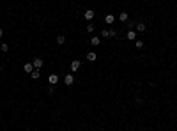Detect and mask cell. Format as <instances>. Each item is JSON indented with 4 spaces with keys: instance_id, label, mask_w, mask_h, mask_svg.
I'll return each instance as SVG.
<instances>
[{
    "instance_id": "6da1fadb",
    "label": "cell",
    "mask_w": 177,
    "mask_h": 131,
    "mask_svg": "<svg viewBox=\"0 0 177 131\" xmlns=\"http://www.w3.org/2000/svg\"><path fill=\"white\" fill-rule=\"evenodd\" d=\"M64 83H66V85H73V83H74V76H73V74H66Z\"/></svg>"
},
{
    "instance_id": "7a4b0ae2",
    "label": "cell",
    "mask_w": 177,
    "mask_h": 131,
    "mask_svg": "<svg viewBox=\"0 0 177 131\" xmlns=\"http://www.w3.org/2000/svg\"><path fill=\"white\" fill-rule=\"evenodd\" d=\"M32 66H34L35 69H39V67L43 66V59H41V57H35V59H34V62H32Z\"/></svg>"
},
{
    "instance_id": "3957f363",
    "label": "cell",
    "mask_w": 177,
    "mask_h": 131,
    "mask_svg": "<svg viewBox=\"0 0 177 131\" xmlns=\"http://www.w3.org/2000/svg\"><path fill=\"white\" fill-rule=\"evenodd\" d=\"M126 37H128L129 41H137V32H135V30H128Z\"/></svg>"
},
{
    "instance_id": "277c9868",
    "label": "cell",
    "mask_w": 177,
    "mask_h": 131,
    "mask_svg": "<svg viewBox=\"0 0 177 131\" xmlns=\"http://www.w3.org/2000/svg\"><path fill=\"white\" fill-rule=\"evenodd\" d=\"M80 66H81L80 60H73V62H71V71H78V69H80Z\"/></svg>"
},
{
    "instance_id": "5b68a950",
    "label": "cell",
    "mask_w": 177,
    "mask_h": 131,
    "mask_svg": "<svg viewBox=\"0 0 177 131\" xmlns=\"http://www.w3.org/2000/svg\"><path fill=\"white\" fill-rule=\"evenodd\" d=\"M83 16H85V20H87V21H90V20L94 18V11H90V9H89V11H85V14H83Z\"/></svg>"
},
{
    "instance_id": "8992f818",
    "label": "cell",
    "mask_w": 177,
    "mask_h": 131,
    "mask_svg": "<svg viewBox=\"0 0 177 131\" xmlns=\"http://www.w3.org/2000/svg\"><path fill=\"white\" fill-rule=\"evenodd\" d=\"M96 59H98V55H96L94 51H89V53H87V60H89V62H94Z\"/></svg>"
},
{
    "instance_id": "52a82bcc",
    "label": "cell",
    "mask_w": 177,
    "mask_h": 131,
    "mask_svg": "<svg viewBox=\"0 0 177 131\" xmlns=\"http://www.w3.org/2000/svg\"><path fill=\"white\" fill-rule=\"evenodd\" d=\"M48 82H50L51 85H55V83L59 82V76H57V74H50V78H48Z\"/></svg>"
},
{
    "instance_id": "ba28073f",
    "label": "cell",
    "mask_w": 177,
    "mask_h": 131,
    "mask_svg": "<svg viewBox=\"0 0 177 131\" xmlns=\"http://www.w3.org/2000/svg\"><path fill=\"white\" fill-rule=\"evenodd\" d=\"M90 44H92V46H99V44H101V39H99V37H92V39H90Z\"/></svg>"
},
{
    "instance_id": "9c48e42d",
    "label": "cell",
    "mask_w": 177,
    "mask_h": 131,
    "mask_svg": "<svg viewBox=\"0 0 177 131\" xmlns=\"http://www.w3.org/2000/svg\"><path fill=\"white\" fill-rule=\"evenodd\" d=\"M105 21L108 23V25H110V23H113V21H115V16H113V14H106Z\"/></svg>"
},
{
    "instance_id": "30bf717a",
    "label": "cell",
    "mask_w": 177,
    "mask_h": 131,
    "mask_svg": "<svg viewBox=\"0 0 177 131\" xmlns=\"http://www.w3.org/2000/svg\"><path fill=\"white\" fill-rule=\"evenodd\" d=\"M128 18H129L128 12H120V14H119V20H120V21H128Z\"/></svg>"
},
{
    "instance_id": "8fae6325",
    "label": "cell",
    "mask_w": 177,
    "mask_h": 131,
    "mask_svg": "<svg viewBox=\"0 0 177 131\" xmlns=\"http://www.w3.org/2000/svg\"><path fill=\"white\" fill-rule=\"evenodd\" d=\"M23 69H25V73H32V71H34V66H32V64H25Z\"/></svg>"
},
{
    "instance_id": "7c38bea8",
    "label": "cell",
    "mask_w": 177,
    "mask_h": 131,
    "mask_svg": "<svg viewBox=\"0 0 177 131\" xmlns=\"http://www.w3.org/2000/svg\"><path fill=\"white\" fill-rule=\"evenodd\" d=\"M137 30L138 32H145V23H137Z\"/></svg>"
},
{
    "instance_id": "4fadbf2b",
    "label": "cell",
    "mask_w": 177,
    "mask_h": 131,
    "mask_svg": "<svg viewBox=\"0 0 177 131\" xmlns=\"http://www.w3.org/2000/svg\"><path fill=\"white\" fill-rule=\"evenodd\" d=\"M0 50H2V51H9V44H7V43H2V44H0Z\"/></svg>"
},
{
    "instance_id": "5bb4252c",
    "label": "cell",
    "mask_w": 177,
    "mask_h": 131,
    "mask_svg": "<svg viewBox=\"0 0 177 131\" xmlns=\"http://www.w3.org/2000/svg\"><path fill=\"white\" fill-rule=\"evenodd\" d=\"M57 43H59V44H64V43H66V37H64V35H59V37H57Z\"/></svg>"
},
{
    "instance_id": "9a60e30c",
    "label": "cell",
    "mask_w": 177,
    "mask_h": 131,
    "mask_svg": "<svg viewBox=\"0 0 177 131\" xmlns=\"http://www.w3.org/2000/svg\"><path fill=\"white\" fill-rule=\"evenodd\" d=\"M135 44H137V48H143V41H142V39H137Z\"/></svg>"
},
{
    "instance_id": "2e32d148",
    "label": "cell",
    "mask_w": 177,
    "mask_h": 131,
    "mask_svg": "<svg viewBox=\"0 0 177 131\" xmlns=\"http://www.w3.org/2000/svg\"><path fill=\"white\" fill-rule=\"evenodd\" d=\"M87 32H89V34L94 32V25H92V23H89V25H87Z\"/></svg>"
},
{
    "instance_id": "e0dca14e",
    "label": "cell",
    "mask_w": 177,
    "mask_h": 131,
    "mask_svg": "<svg viewBox=\"0 0 177 131\" xmlns=\"http://www.w3.org/2000/svg\"><path fill=\"white\" fill-rule=\"evenodd\" d=\"M30 74H32V78H34V80H37V78H39V71H32V73H30Z\"/></svg>"
},
{
    "instance_id": "ac0fdd59",
    "label": "cell",
    "mask_w": 177,
    "mask_h": 131,
    "mask_svg": "<svg viewBox=\"0 0 177 131\" xmlns=\"http://www.w3.org/2000/svg\"><path fill=\"white\" fill-rule=\"evenodd\" d=\"M101 35H103V37H110V30H103Z\"/></svg>"
},
{
    "instance_id": "d6986e66",
    "label": "cell",
    "mask_w": 177,
    "mask_h": 131,
    "mask_svg": "<svg viewBox=\"0 0 177 131\" xmlns=\"http://www.w3.org/2000/svg\"><path fill=\"white\" fill-rule=\"evenodd\" d=\"M2 35H4V30H2V29H0V37H2Z\"/></svg>"
},
{
    "instance_id": "ffe728a7",
    "label": "cell",
    "mask_w": 177,
    "mask_h": 131,
    "mask_svg": "<svg viewBox=\"0 0 177 131\" xmlns=\"http://www.w3.org/2000/svg\"><path fill=\"white\" fill-rule=\"evenodd\" d=\"M0 73H2V66H0Z\"/></svg>"
}]
</instances>
